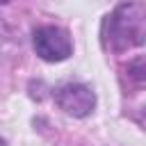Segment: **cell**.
<instances>
[{
  "label": "cell",
  "instance_id": "277c9868",
  "mask_svg": "<svg viewBox=\"0 0 146 146\" xmlns=\"http://www.w3.org/2000/svg\"><path fill=\"white\" fill-rule=\"evenodd\" d=\"M125 75L132 80V82H137V84H146V55H139V57H135V59H130L128 64H125Z\"/></svg>",
  "mask_w": 146,
  "mask_h": 146
},
{
  "label": "cell",
  "instance_id": "5b68a950",
  "mask_svg": "<svg viewBox=\"0 0 146 146\" xmlns=\"http://www.w3.org/2000/svg\"><path fill=\"white\" fill-rule=\"evenodd\" d=\"M132 121H135L141 130H146V105H141L137 112H132Z\"/></svg>",
  "mask_w": 146,
  "mask_h": 146
},
{
  "label": "cell",
  "instance_id": "6da1fadb",
  "mask_svg": "<svg viewBox=\"0 0 146 146\" xmlns=\"http://www.w3.org/2000/svg\"><path fill=\"white\" fill-rule=\"evenodd\" d=\"M146 43V5L121 2L100 23V46L112 55H123Z\"/></svg>",
  "mask_w": 146,
  "mask_h": 146
},
{
  "label": "cell",
  "instance_id": "3957f363",
  "mask_svg": "<svg viewBox=\"0 0 146 146\" xmlns=\"http://www.w3.org/2000/svg\"><path fill=\"white\" fill-rule=\"evenodd\" d=\"M50 96H52L55 105L73 119L89 116L96 110V103H98L96 91L84 82H62V84L52 87Z\"/></svg>",
  "mask_w": 146,
  "mask_h": 146
},
{
  "label": "cell",
  "instance_id": "7a4b0ae2",
  "mask_svg": "<svg viewBox=\"0 0 146 146\" xmlns=\"http://www.w3.org/2000/svg\"><path fill=\"white\" fill-rule=\"evenodd\" d=\"M32 48L39 59L59 64L73 55V36L62 25H39L32 30Z\"/></svg>",
  "mask_w": 146,
  "mask_h": 146
}]
</instances>
